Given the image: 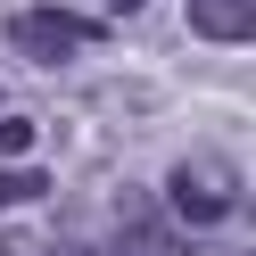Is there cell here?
<instances>
[{
  "label": "cell",
  "instance_id": "obj_5",
  "mask_svg": "<svg viewBox=\"0 0 256 256\" xmlns=\"http://www.w3.org/2000/svg\"><path fill=\"white\" fill-rule=\"evenodd\" d=\"M124 256H190V248L174 232H149V223H140V232H124Z\"/></svg>",
  "mask_w": 256,
  "mask_h": 256
},
{
  "label": "cell",
  "instance_id": "obj_4",
  "mask_svg": "<svg viewBox=\"0 0 256 256\" xmlns=\"http://www.w3.org/2000/svg\"><path fill=\"white\" fill-rule=\"evenodd\" d=\"M42 190H50V174H42V166H8V174H0V215H8V206H34Z\"/></svg>",
  "mask_w": 256,
  "mask_h": 256
},
{
  "label": "cell",
  "instance_id": "obj_2",
  "mask_svg": "<svg viewBox=\"0 0 256 256\" xmlns=\"http://www.w3.org/2000/svg\"><path fill=\"white\" fill-rule=\"evenodd\" d=\"M166 198H174V215H182V223H223V215H232V190H223L215 174H198V166H182V174H174V182H166Z\"/></svg>",
  "mask_w": 256,
  "mask_h": 256
},
{
  "label": "cell",
  "instance_id": "obj_6",
  "mask_svg": "<svg viewBox=\"0 0 256 256\" xmlns=\"http://www.w3.org/2000/svg\"><path fill=\"white\" fill-rule=\"evenodd\" d=\"M34 149V116H0V157H25Z\"/></svg>",
  "mask_w": 256,
  "mask_h": 256
},
{
  "label": "cell",
  "instance_id": "obj_3",
  "mask_svg": "<svg viewBox=\"0 0 256 256\" xmlns=\"http://www.w3.org/2000/svg\"><path fill=\"white\" fill-rule=\"evenodd\" d=\"M190 25L206 42H256V0H190Z\"/></svg>",
  "mask_w": 256,
  "mask_h": 256
},
{
  "label": "cell",
  "instance_id": "obj_1",
  "mask_svg": "<svg viewBox=\"0 0 256 256\" xmlns=\"http://www.w3.org/2000/svg\"><path fill=\"white\" fill-rule=\"evenodd\" d=\"M91 42H100V17H74V8H17L8 17V50L42 58V66H66Z\"/></svg>",
  "mask_w": 256,
  "mask_h": 256
},
{
  "label": "cell",
  "instance_id": "obj_8",
  "mask_svg": "<svg viewBox=\"0 0 256 256\" xmlns=\"http://www.w3.org/2000/svg\"><path fill=\"white\" fill-rule=\"evenodd\" d=\"M248 256H256V248H248Z\"/></svg>",
  "mask_w": 256,
  "mask_h": 256
},
{
  "label": "cell",
  "instance_id": "obj_7",
  "mask_svg": "<svg viewBox=\"0 0 256 256\" xmlns=\"http://www.w3.org/2000/svg\"><path fill=\"white\" fill-rule=\"evenodd\" d=\"M116 8H140V0H116Z\"/></svg>",
  "mask_w": 256,
  "mask_h": 256
}]
</instances>
